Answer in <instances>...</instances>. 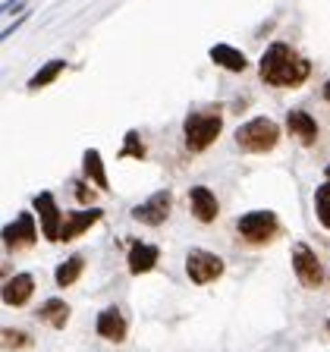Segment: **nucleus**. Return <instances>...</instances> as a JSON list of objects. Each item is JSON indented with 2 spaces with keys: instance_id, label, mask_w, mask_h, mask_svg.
Returning <instances> with one entry per match:
<instances>
[{
  "instance_id": "nucleus-1",
  "label": "nucleus",
  "mask_w": 330,
  "mask_h": 352,
  "mask_svg": "<svg viewBox=\"0 0 330 352\" xmlns=\"http://www.w3.org/2000/svg\"><path fill=\"white\" fill-rule=\"evenodd\" d=\"M258 73L267 85H277V88H293V85H302L311 73V63L305 57L289 47L283 41H274L267 44V51L261 54V63H258Z\"/></svg>"
},
{
  "instance_id": "nucleus-2",
  "label": "nucleus",
  "mask_w": 330,
  "mask_h": 352,
  "mask_svg": "<svg viewBox=\"0 0 330 352\" xmlns=\"http://www.w3.org/2000/svg\"><path fill=\"white\" fill-rule=\"evenodd\" d=\"M220 129H223V120H220V107L192 110L189 117H186V123H183L186 148H189V151H205V148L220 135Z\"/></svg>"
},
{
  "instance_id": "nucleus-3",
  "label": "nucleus",
  "mask_w": 330,
  "mask_h": 352,
  "mask_svg": "<svg viewBox=\"0 0 330 352\" xmlns=\"http://www.w3.org/2000/svg\"><path fill=\"white\" fill-rule=\"evenodd\" d=\"M277 142H280V126L267 117H255L236 129V145H239L242 151L264 154V151H271Z\"/></svg>"
},
{
  "instance_id": "nucleus-4",
  "label": "nucleus",
  "mask_w": 330,
  "mask_h": 352,
  "mask_svg": "<svg viewBox=\"0 0 330 352\" xmlns=\"http://www.w3.org/2000/svg\"><path fill=\"white\" fill-rule=\"evenodd\" d=\"M236 233L252 245H264L280 233V220L274 211H249L236 220Z\"/></svg>"
},
{
  "instance_id": "nucleus-5",
  "label": "nucleus",
  "mask_w": 330,
  "mask_h": 352,
  "mask_svg": "<svg viewBox=\"0 0 330 352\" xmlns=\"http://www.w3.org/2000/svg\"><path fill=\"white\" fill-rule=\"evenodd\" d=\"M293 271H296V277H299V283L305 286V289H318V286L324 283L321 261H318V255L308 249L305 242H296L293 245Z\"/></svg>"
},
{
  "instance_id": "nucleus-6",
  "label": "nucleus",
  "mask_w": 330,
  "mask_h": 352,
  "mask_svg": "<svg viewBox=\"0 0 330 352\" xmlns=\"http://www.w3.org/2000/svg\"><path fill=\"white\" fill-rule=\"evenodd\" d=\"M186 274H189L192 283L205 286V283H211V280H217L220 274H223V261H220L217 255H211V252H205V249H192L189 255H186Z\"/></svg>"
},
{
  "instance_id": "nucleus-7",
  "label": "nucleus",
  "mask_w": 330,
  "mask_h": 352,
  "mask_svg": "<svg viewBox=\"0 0 330 352\" xmlns=\"http://www.w3.org/2000/svg\"><path fill=\"white\" fill-rule=\"evenodd\" d=\"M170 205H173V195H170L167 189H164V192H154L148 201H142L139 208H132V220L148 223V227H161L164 220L170 217Z\"/></svg>"
},
{
  "instance_id": "nucleus-8",
  "label": "nucleus",
  "mask_w": 330,
  "mask_h": 352,
  "mask_svg": "<svg viewBox=\"0 0 330 352\" xmlns=\"http://www.w3.org/2000/svg\"><path fill=\"white\" fill-rule=\"evenodd\" d=\"M32 205H35L38 217H41V233H44V239L57 242L60 233H63V217H60V208H57V201H54V195H51V192H38Z\"/></svg>"
},
{
  "instance_id": "nucleus-9",
  "label": "nucleus",
  "mask_w": 330,
  "mask_h": 352,
  "mask_svg": "<svg viewBox=\"0 0 330 352\" xmlns=\"http://www.w3.org/2000/svg\"><path fill=\"white\" fill-rule=\"evenodd\" d=\"M38 239V230H35V220H32L29 211H22L13 223L3 227V242L7 249H19V245H32Z\"/></svg>"
},
{
  "instance_id": "nucleus-10",
  "label": "nucleus",
  "mask_w": 330,
  "mask_h": 352,
  "mask_svg": "<svg viewBox=\"0 0 330 352\" xmlns=\"http://www.w3.org/2000/svg\"><path fill=\"white\" fill-rule=\"evenodd\" d=\"M101 217H104L101 208H88V211H69L63 217V233H60V239H63V242L76 239V236H82L85 230H91V223H98Z\"/></svg>"
},
{
  "instance_id": "nucleus-11",
  "label": "nucleus",
  "mask_w": 330,
  "mask_h": 352,
  "mask_svg": "<svg viewBox=\"0 0 330 352\" xmlns=\"http://www.w3.org/2000/svg\"><path fill=\"white\" fill-rule=\"evenodd\" d=\"M189 208H192V214H195L201 223H211V220L217 217V211H220L217 195H214L208 186H195V189L189 192Z\"/></svg>"
},
{
  "instance_id": "nucleus-12",
  "label": "nucleus",
  "mask_w": 330,
  "mask_h": 352,
  "mask_svg": "<svg viewBox=\"0 0 330 352\" xmlns=\"http://www.w3.org/2000/svg\"><path fill=\"white\" fill-rule=\"evenodd\" d=\"M98 333L110 343H123L126 340V318L120 308H104L98 315Z\"/></svg>"
},
{
  "instance_id": "nucleus-13",
  "label": "nucleus",
  "mask_w": 330,
  "mask_h": 352,
  "mask_svg": "<svg viewBox=\"0 0 330 352\" xmlns=\"http://www.w3.org/2000/svg\"><path fill=\"white\" fill-rule=\"evenodd\" d=\"M32 293H35V280H32V274H16V277H10L7 283H3V302L7 305H25V302L32 299Z\"/></svg>"
},
{
  "instance_id": "nucleus-14",
  "label": "nucleus",
  "mask_w": 330,
  "mask_h": 352,
  "mask_svg": "<svg viewBox=\"0 0 330 352\" xmlns=\"http://www.w3.org/2000/svg\"><path fill=\"white\" fill-rule=\"evenodd\" d=\"M286 129L293 132L302 145H311V142L318 139V123L308 117L305 110H289V113H286Z\"/></svg>"
},
{
  "instance_id": "nucleus-15",
  "label": "nucleus",
  "mask_w": 330,
  "mask_h": 352,
  "mask_svg": "<svg viewBox=\"0 0 330 352\" xmlns=\"http://www.w3.org/2000/svg\"><path fill=\"white\" fill-rule=\"evenodd\" d=\"M211 60L217 66H223V69H230V73H242V69L249 66L245 54L236 51L233 44H214V47H211Z\"/></svg>"
},
{
  "instance_id": "nucleus-16",
  "label": "nucleus",
  "mask_w": 330,
  "mask_h": 352,
  "mask_svg": "<svg viewBox=\"0 0 330 352\" xmlns=\"http://www.w3.org/2000/svg\"><path fill=\"white\" fill-rule=\"evenodd\" d=\"M157 264V245L151 242H135L129 249V271L132 274H148Z\"/></svg>"
},
{
  "instance_id": "nucleus-17",
  "label": "nucleus",
  "mask_w": 330,
  "mask_h": 352,
  "mask_svg": "<svg viewBox=\"0 0 330 352\" xmlns=\"http://www.w3.org/2000/svg\"><path fill=\"white\" fill-rule=\"evenodd\" d=\"M82 170H85V176L98 186V189H104V192L110 189V179H107V173H104L101 151H95V148H88V151L82 154Z\"/></svg>"
},
{
  "instance_id": "nucleus-18",
  "label": "nucleus",
  "mask_w": 330,
  "mask_h": 352,
  "mask_svg": "<svg viewBox=\"0 0 330 352\" xmlns=\"http://www.w3.org/2000/svg\"><path fill=\"white\" fill-rule=\"evenodd\" d=\"M38 318H41V321H47L51 327L63 330L66 321H69V305H66L63 299H47L41 308H38Z\"/></svg>"
},
{
  "instance_id": "nucleus-19",
  "label": "nucleus",
  "mask_w": 330,
  "mask_h": 352,
  "mask_svg": "<svg viewBox=\"0 0 330 352\" xmlns=\"http://www.w3.org/2000/svg\"><path fill=\"white\" fill-rule=\"evenodd\" d=\"M82 267H85V258H82V255L66 258V261L57 267V274H54V280H57V286H73L76 280H79Z\"/></svg>"
},
{
  "instance_id": "nucleus-20",
  "label": "nucleus",
  "mask_w": 330,
  "mask_h": 352,
  "mask_svg": "<svg viewBox=\"0 0 330 352\" xmlns=\"http://www.w3.org/2000/svg\"><path fill=\"white\" fill-rule=\"evenodd\" d=\"M66 69V60H51V63H44L41 69H38L35 76L29 79V88H44V85H51L54 79H57L60 73Z\"/></svg>"
},
{
  "instance_id": "nucleus-21",
  "label": "nucleus",
  "mask_w": 330,
  "mask_h": 352,
  "mask_svg": "<svg viewBox=\"0 0 330 352\" xmlns=\"http://www.w3.org/2000/svg\"><path fill=\"white\" fill-rule=\"evenodd\" d=\"M315 211H318V220L324 223V230H330V179L324 186H318V192H315Z\"/></svg>"
},
{
  "instance_id": "nucleus-22",
  "label": "nucleus",
  "mask_w": 330,
  "mask_h": 352,
  "mask_svg": "<svg viewBox=\"0 0 330 352\" xmlns=\"http://www.w3.org/2000/svg\"><path fill=\"white\" fill-rule=\"evenodd\" d=\"M120 157H145V145H142V139H139V132L135 129H129L126 132V142H123V148H120Z\"/></svg>"
},
{
  "instance_id": "nucleus-23",
  "label": "nucleus",
  "mask_w": 330,
  "mask_h": 352,
  "mask_svg": "<svg viewBox=\"0 0 330 352\" xmlns=\"http://www.w3.org/2000/svg\"><path fill=\"white\" fill-rule=\"evenodd\" d=\"M29 343H32V340L25 337V333H19V330H16V333L10 327L3 330V346H7V349H25Z\"/></svg>"
},
{
  "instance_id": "nucleus-24",
  "label": "nucleus",
  "mask_w": 330,
  "mask_h": 352,
  "mask_svg": "<svg viewBox=\"0 0 330 352\" xmlns=\"http://www.w3.org/2000/svg\"><path fill=\"white\" fill-rule=\"evenodd\" d=\"M76 198H79V201H91V192H88L82 183H76Z\"/></svg>"
},
{
  "instance_id": "nucleus-25",
  "label": "nucleus",
  "mask_w": 330,
  "mask_h": 352,
  "mask_svg": "<svg viewBox=\"0 0 330 352\" xmlns=\"http://www.w3.org/2000/svg\"><path fill=\"white\" fill-rule=\"evenodd\" d=\"M324 98H327V101H330V79L324 82Z\"/></svg>"
},
{
  "instance_id": "nucleus-26",
  "label": "nucleus",
  "mask_w": 330,
  "mask_h": 352,
  "mask_svg": "<svg viewBox=\"0 0 330 352\" xmlns=\"http://www.w3.org/2000/svg\"><path fill=\"white\" fill-rule=\"evenodd\" d=\"M324 176H327V179H330V164H327V170H324Z\"/></svg>"
},
{
  "instance_id": "nucleus-27",
  "label": "nucleus",
  "mask_w": 330,
  "mask_h": 352,
  "mask_svg": "<svg viewBox=\"0 0 330 352\" xmlns=\"http://www.w3.org/2000/svg\"><path fill=\"white\" fill-rule=\"evenodd\" d=\"M327 327H330V321H327Z\"/></svg>"
}]
</instances>
